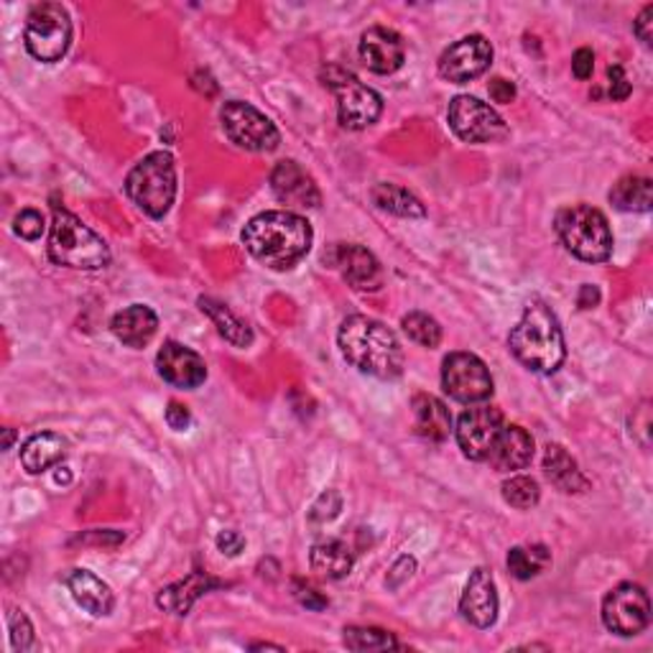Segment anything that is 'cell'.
<instances>
[{"mask_svg":"<svg viewBox=\"0 0 653 653\" xmlns=\"http://www.w3.org/2000/svg\"><path fill=\"white\" fill-rule=\"evenodd\" d=\"M312 240V225L289 209H271V213L255 215L243 230L246 251L273 271L294 269L309 253Z\"/></svg>","mask_w":653,"mask_h":653,"instance_id":"obj_1","label":"cell"},{"mask_svg":"<svg viewBox=\"0 0 653 653\" xmlns=\"http://www.w3.org/2000/svg\"><path fill=\"white\" fill-rule=\"evenodd\" d=\"M337 342L345 360L360 373L381 378V381H393L403 373V348L393 329L383 322L366 314H352L342 322Z\"/></svg>","mask_w":653,"mask_h":653,"instance_id":"obj_2","label":"cell"},{"mask_svg":"<svg viewBox=\"0 0 653 653\" xmlns=\"http://www.w3.org/2000/svg\"><path fill=\"white\" fill-rule=\"evenodd\" d=\"M508 348L521 366L534 370V373H556L567 358V348H564L559 319H556L552 306H546L542 300L531 302L523 309V317L513 327L511 337H508Z\"/></svg>","mask_w":653,"mask_h":653,"instance_id":"obj_3","label":"cell"},{"mask_svg":"<svg viewBox=\"0 0 653 653\" xmlns=\"http://www.w3.org/2000/svg\"><path fill=\"white\" fill-rule=\"evenodd\" d=\"M50 258L56 265L77 271H100L110 263L108 243L92 228L67 209H54V222L50 230Z\"/></svg>","mask_w":653,"mask_h":653,"instance_id":"obj_4","label":"cell"},{"mask_svg":"<svg viewBox=\"0 0 653 653\" xmlns=\"http://www.w3.org/2000/svg\"><path fill=\"white\" fill-rule=\"evenodd\" d=\"M554 228L564 248L572 255H577L579 261L602 263L612 253V230L608 217L590 205L559 209Z\"/></svg>","mask_w":653,"mask_h":653,"instance_id":"obj_5","label":"cell"},{"mask_svg":"<svg viewBox=\"0 0 653 653\" xmlns=\"http://www.w3.org/2000/svg\"><path fill=\"white\" fill-rule=\"evenodd\" d=\"M126 195L149 217H164L176 199V164L168 151H153L131 168Z\"/></svg>","mask_w":653,"mask_h":653,"instance_id":"obj_6","label":"cell"},{"mask_svg":"<svg viewBox=\"0 0 653 653\" xmlns=\"http://www.w3.org/2000/svg\"><path fill=\"white\" fill-rule=\"evenodd\" d=\"M322 83L335 92L337 98V116L340 123L350 131H366L381 118L383 100L376 90H370L368 85H362L352 72L329 64L322 69Z\"/></svg>","mask_w":653,"mask_h":653,"instance_id":"obj_7","label":"cell"},{"mask_svg":"<svg viewBox=\"0 0 653 653\" xmlns=\"http://www.w3.org/2000/svg\"><path fill=\"white\" fill-rule=\"evenodd\" d=\"M23 42L29 54L44 64L59 62L72 46V19L62 3H39L26 15Z\"/></svg>","mask_w":653,"mask_h":653,"instance_id":"obj_8","label":"cell"},{"mask_svg":"<svg viewBox=\"0 0 653 653\" xmlns=\"http://www.w3.org/2000/svg\"><path fill=\"white\" fill-rule=\"evenodd\" d=\"M222 131L236 146L246 151H273L281 143L279 128L273 126L271 118H265L261 110L253 108L251 102L230 100L220 110Z\"/></svg>","mask_w":653,"mask_h":653,"instance_id":"obj_9","label":"cell"},{"mask_svg":"<svg viewBox=\"0 0 653 653\" xmlns=\"http://www.w3.org/2000/svg\"><path fill=\"white\" fill-rule=\"evenodd\" d=\"M602 623L610 633L633 639L643 633L651 623L649 592L635 583H623L605 595Z\"/></svg>","mask_w":653,"mask_h":653,"instance_id":"obj_10","label":"cell"},{"mask_svg":"<svg viewBox=\"0 0 653 653\" xmlns=\"http://www.w3.org/2000/svg\"><path fill=\"white\" fill-rule=\"evenodd\" d=\"M447 118L457 139L467 143H496L508 135L505 120L488 102L472 98V95H457L449 102Z\"/></svg>","mask_w":653,"mask_h":653,"instance_id":"obj_11","label":"cell"},{"mask_svg":"<svg viewBox=\"0 0 653 653\" xmlns=\"http://www.w3.org/2000/svg\"><path fill=\"white\" fill-rule=\"evenodd\" d=\"M442 385L449 399L480 403L493 396V378L486 362L472 352H453L442 362Z\"/></svg>","mask_w":653,"mask_h":653,"instance_id":"obj_12","label":"cell"},{"mask_svg":"<svg viewBox=\"0 0 653 653\" xmlns=\"http://www.w3.org/2000/svg\"><path fill=\"white\" fill-rule=\"evenodd\" d=\"M505 426L503 411L496 406H472L459 416L455 437L462 455L472 462H486L498 434Z\"/></svg>","mask_w":653,"mask_h":653,"instance_id":"obj_13","label":"cell"},{"mask_svg":"<svg viewBox=\"0 0 653 653\" xmlns=\"http://www.w3.org/2000/svg\"><path fill=\"white\" fill-rule=\"evenodd\" d=\"M490 62H493V46L486 36L472 34L455 42L445 54L439 56V75L447 83L465 85L470 79L486 75Z\"/></svg>","mask_w":653,"mask_h":653,"instance_id":"obj_14","label":"cell"},{"mask_svg":"<svg viewBox=\"0 0 653 653\" xmlns=\"http://www.w3.org/2000/svg\"><path fill=\"white\" fill-rule=\"evenodd\" d=\"M325 263L329 269L340 271L342 279L358 292H378L383 286L381 263L362 246L335 243L329 253H325Z\"/></svg>","mask_w":653,"mask_h":653,"instance_id":"obj_15","label":"cell"},{"mask_svg":"<svg viewBox=\"0 0 653 653\" xmlns=\"http://www.w3.org/2000/svg\"><path fill=\"white\" fill-rule=\"evenodd\" d=\"M156 368L159 376L164 378L166 383L176 385V389L192 391L199 389V385L207 381V366L205 360H202V355L174 340L164 342V348L159 350Z\"/></svg>","mask_w":653,"mask_h":653,"instance_id":"obj_16","label":"cell"},{"mask_svg":"<svg viewBox=\"0 0 653 653\" xmlns=\"http://www.w3.org/2000/svg\"><path fill=\"white\" fill-rule=\"evenodd\" d=\"M271 189L286 207H319L322 192L312 174H306L296 161H279L271 172Z\"/></svg>","mask_w":653,"mask_h":653,"instance_id":"obj_17","label":"cell"},{"mask_svg":"<svg viewBox=\"0 0 653 653\" xmlns=\"http://www.w3.org/2000/svg\"><path fill=\"white\" fill-rule=\"evenodd\" d=\"M360 59L376 75H393L403 67L406 46L396 31L376 26L360 36Z\"/></svg>","mask_w":653,"mask_h":653,"instance_id":"obj_18","label":"cell"},{"mask_svg":"<svg viewBox=\"0 0 653 653\" xmlns=\"http://www.w3.org/2000/svg\"><path fill=\"white\" fill-rule=\"evenodd\" d=\"M459 612L475 628H490L498 620V590L496 579L488 569H475L467 579Z\"/></svg>","mask_w":653,"mask_h":653,"instance_id":"obj_19","label":"cell"},{"mask_svg":"<svg viewBox=\"0 0 653 653\" xmlns=\"http://www.w3.org/2000/svg\"><path fill=\"white\" fill-rule=\"evenodd\" d=\"M531 459H534V439H531V434L519 424H505L486 462L496 472H515L529 467Z\"/></svg>","mask_w":653,"mask_h":653,"instance_id":"obj_20","label":"cell"},{"mask_svg":"<svg viewBox=\"0 0 653 653\" xmlns=\"http://www.w3.org/2000/svg\"><path fill=\"white\" fill-rule=\"evenodd\" d=\"M222 585L225 583L209 577L207 572L195 569L189 577H184L182 583L164 587V590L156 595V605L161 610L182 618V616H187V612L192 610V605H195L202 595H207L209 590H217V587H222Z\"/></svg>","mask_w":653,"mask_h":653,"instance_id":"obj_21","label":"cell"},{"mask_svg":"<svg viewBox=\"0 0 653 653\" xmlns=\"http://www.w3.org/2000/svg\"><path fill=\"white\" fill-rule=\"evenodd\" d=\"M110 329L120 342L139 350L153 340L159 329V317L146 304H131L112 317Z\"/></svg>","mask_w":653,"mask_h":653,"instance_id":"obj_22","label":"cell"},{"mask_svg":"<svg viewBox=\"0 0 653 653\" xmlns=\"http://www.w3.org/2000/svg\"><path fill=\"white\" fill-rule=\"evenodd\" d=\"M67 585L79 608L87 610L95 618L110 616L112 608H116V595H112L108 583H102V579L98 575H92L90 569H72Z\"/></svg>","mask_w":653,"mask_h":653,"instance_id":"obj_23","label":"cell"},{"mask_svg":"<svg viewBox=\"0 0 653 653\" xmlns=\"http://www.w3.org/2000/svg\"><path fill=\"white\" fill-rule=\"evenodd\" d=\"M411 409H414V424L418 437L429 442H445L453 432V414L445 406V401H439L432 393H416L411 399Z\"/></svg>","mask_w":653,"mask_h":653,"instance_id":"obj_24","label":"cell"},{"mask_svg":"<svg viewBox=\"0 0 653 653\" xmlns=\"http://www.w3.org/2000/svg\"><path fill=\"white\" fill-rule=\"evenodd\" d=\"M544 475L552 486L562 493H585L590 488V480L579 470L577 459L572 457L562 445H549L544 453Z\"/></svg>","mask_w":653,"mask_h":653,"instance_id":"obj_25","label":"cell"},{"mask_svg":"<svg viewBox=\"0 0 653 653\" xmlns=\"http://www.w3.org/2000/svg\"><path fill=\"white\" fill-rule=\"evenodd\" d=\"M67 455V442L54 432L34 434L26 445L21 447V465L29 475H42L50 467L59 465Z\"/></svg>","mask_w":653,"mask_h":653,"instance_id":"obj_26","label":"cell"},{"mask_svg":"<svg viewBox=\"0 0 653 653\" xmlns=\"http://www.w3.org/2000/svg\"><path fill=\"white\" fill-rule=\"evenodd\" d=\"M312 569L317 572L319 577L325 579H342L352 572L355 556L350 546L345 542H337V538H327V542H319L312 546L309 554Z\"/></svg>","mask_w":653,"mask_h":653,"instance_id":"obj_27","label":"cell"},{"mask_svg":"<svg viewBox=\"0 0 653 653\" xmlns=\"http://www.w3.org/2000/svg\"><path fill=\"white\" fill-rule=\"evenodd\" d=\"M197 304L199 309L213 319L217 333H220L230 345H236V348H248V345L253 342V329L248 327L243 319L236 317V314L230 312V306L209 300V296H199Z\"/></svg>","mask_w":653,"mask_h":653,"instance_id":"obj_28","label":"cell"},{"mask_svg":"<svg viewBox=\"0 0 653 653\" xmlns=\"http://www.w3.org/2000/svg\"><path fill=\"white\" fill-rule=\"evenodd\" d=\"M610 205L620 213H649L653 207V184L649 176L628 174L610 189Z\"/></svg>","mask_w":653,"mask_h":653,"instance_id":"obj_29","label":"cell"},{"mask_svg":"<svg viewBox=\"0 0 653 653\" xmlns=\"http://www.w3.org/2000/svg\"><path fill=\"white\" fill-rule=\"evenodd\" d=\"M370 197H373L376 207H381L383 213H391L399 217H424L426 215V207L422 205V199L411 195L409 189L399 187V184L378 182L373 192H370Z\"/></svg>","mask_w":653,"mask_h":653,"instance_id":"obj_30","label":"cell"},{"mask_svg":"<svg viewBox=\"0 0 653 653\" xmlns=\"http://www.w3.org/2000/svg\"><path fill=\"white\" fill-rule=\"evenodd\" d=\"M552 554L544 544H531V546H513L508 552V572L521 583L526 579H534L542 575V572L549 567Z\"/></svg>","mask_w":653,"mask_h":653,"instance_id":"obj_31","label":"cell"},{"mask_svg":"<svg viewBox=\"0 0 653 653\" xmlns=\"http://www.w3.org/2000/svg\"><path fill=\"white\" fill-rule=\"evenodd\" d=\"M345 646L350 651H389L401 649L396 635L383 631V628H345Z\"/></svg>","mask_w":653,"mask_h":653,"instance_id":"obj_32","label":"cell"},{"mask_svg":"<svg viewBox=\"0 0 653 653\" xmlns=\"http://www.w3.org/2000/svg\"><path fill=\"white\" fill-rule=\"evenodd\" d=\"M401 327H403V333L409 335V340L422 345V348L432 350L442 342V327H439V322L432 317V314L411 312L401 319Z\"/></svg>","mask_w":653,"mask_h":653,"instance_id":"obj_33","label":"cell"},{"mask_svg":"<svg viewBox=\"0 0 653 653\" xmlns=\"http://www.w3.org/2000/svg\"><path fill=\"white\" fill-rule=\"evenodd\" d=\"M542 498V490H538V482L529 475H515V478L503 482V501L513 508H521V511H529L534 508Z\"/></svg>","mask_w":653,"mask_h":653,"instance_id":"obj_34","label":"cell"},{"mask_svg":"<svg viewBox=\"0 0 653 653\" xmlns=\"http://www.w3.org/2000/svg\"><path fill=\"white\" fill-rule=\"evenodd\" d=\"M8 631H11V646L15 651H29L34 646V625L23 616V610H8Z\"/></svg>","mask_w":653,"mask_h":653,"instance_id":"obj_35","label":"cell"},{"mask_svg":"<svg viewBox=\"0 0 653 653\" xmlns=\"http://www.w3.org/2000/svg\"><path fill=\"white\" fill-rule=\"evenodd\" d=\"M46 228L44 215L39 209H23V213L15 215L13 220V232L23 240H39Z\"/></svg>","mask_w":653,"mask_h":653,"instance_id":"obj_36","label":"cell"},{"mask_svg":"<svg viewBox=\"0 0 653 653\" xmlns=\"http://www.w3.org/2000/svg\"><path fill=\"white\" fill-rule=\"evenodd\" d=\"M292 590H294V598L300 600L306 610H325L329 605V600L317 590V587H312L309 583H302V579H294Z\"/></svg>","mask_w":653,"mask_h":653,"instance_id":"obj_37","label":"cell"},{"mask_svg":"<svg viewBox=\"0 0 653 653\" xmlns=\"http://www.w3.org/2000/svg\"><path fill=\"white\" fill-rule=\"evenodd\" d=\"M608 79H610V98L612 100H628V95H631V83H628V77H625V72H623V67H620V64H610L608 67Z\"/></svg>","mask_w":653,"mask_h":653,"instance_id":"obj_38","label":"cell"},{"mask_svg":"<svg viewBox=\"0 0 653 653\" xmlns=\"http://www.w3.org/2000/svg\"><path fill=\"white\" fill-rule=\"evenodd\" d=\"M340 508H342L340 496H337L335 490H329V493L322 496L319 501H317V505L312 508V519H317V521H333L335 515L340 513Z\"/></svg>","mask_w":653,"mask_h":653,"instance_id":"obj_39","label":"cell"},{"mask_svg":"<svg viewBox=\"0 0 653 653\" xmlns=\"http://www.w3.org/2000/svg\"><path fill=\"white\" fill-rule=\"evenodd\" d=\"M595 69V52L592 50H577L575 56H572V75H575L579 83L592 77Z\"/></svg>","mask_w":653,"mask_h":653,"instance_id":"obj_40","label":"cell"},{"mask_svg":"<svg viewBox=\"0 0 653 653\" xmlns=\"http://www.w3.org/2000/svg\"><path fill=\"white\" fill-rule=\"evenodd\" d=\"M166 424L172 426L174 432H187L189 424H192L189 409L179 401H172V403H168V409H166Z\"/></svg>","mask_w":653,"mask_h":653,"instance_id":"obj_41","label":"cell"},{"mask_svg":"<svg viewBox=\"0 0 653 653\" xmlns=\"http://www.w3.org/2000/svg\"><path fill=\"white\" fill-rule=\"evenodd\" d=\"M416 569V559L414 556H401V559L393 564V569L389 572V587L391 590H396V587H401L406 579L414 575Z\"/></svg>","mask_w":653,"mask_h":653,"instance_id":"obj_42","label":"cell"},{"mask_svg":"<svg viewBox=\"0 0 653 653\" xmlns=\"http://www.w3.org/2000/svg\"><path fill=\"white\" fill-rule=\"evenodd\" d=\"M217 549H220L225 556H238L246 549V538L238 534V531H220L215 538Z\"/></svg>","mask_w":653,"mask_h":653,"instance_id":"obj_43","label":"cell"},{"mask_svg":"<svg viewBox=\"0 0 653 653\" xmlns=\"http://www.w3.org/2000/svg\"><path fill=\"white\" fill-rule=\"evenodd\" d=\"M633 31H635V36H639L643 44H646V46L653 44V6H646L639 13V19L633 21Z\"/></svg>","mask_w":653,"mask_h":653,"instance_id":"obj_44","label":"cell"},{"mask_svg":"<svg viewBox=\"0 0 653 653\" xmlns=\"http://www.w3.org/2000/svg\"><path fill=\"white\" fill-rule=\"evenodd\" d=\"M488 92H490V98H493V102H501V105H508L515 100V85L508 83V79H503V77L490 79Z\"/></svg>","mask_w":653,"mask_h":653,"instance_id":"obj_45","label":"cell"},{"mask_svg":"<svg viewBox=\"0 0 653 653\" xmlns=\"http://www.w3.org/2000/svg\"><path fill=\"white\" fill-rule=\"evenodd\" d=\"M577 304H579V309H595V306L600 304V292H598V286H583L579 289V296H577Z\"/></svg>","mask_w":653,"mask_h":653,"instance_id":"obj_46","label":"cell"},{"mask_svg":"<svg viewBox=\"0 0 653 653\" xmlns=\"http://www.w3.org/2000/svg\"><path fill=\"white\" fill-rule=\"evenodd\" d=\"M13 439H15V432L11 429V426H8V429H6V439H3V449H6V453H8V449H11Z\"/></svg>","mask_w":653,"mask_h":653,"instance_id":"obj_47","label":"cell"},{"mask_svg":"<svg viewBox=\"0 0 653 653\" xmlns=\"http://www.w3.org/2000/svg\"><path fill=\"white\" fill-rule=\"evenodd\" d=\"M251 649H253V651H258V649H279V651H281V646H273V643H253Z\"/></svg>","mask_w":653,"mask_h":653,"instance_id":"obj_48","label":"cell"},{"mask_svg":"<svg viewBox=\"0 0 653 653\" xmlns=\"http://www.w3.org/2000/svg\"><path fill=\"white\" fill-rule=\"evenodd\" d=\"M56 482H69V472H56Z\"/></svg>","mask_w":653,"mask_h":653,"instance_id":"obj_49","label":"cell"}]
</instances>
